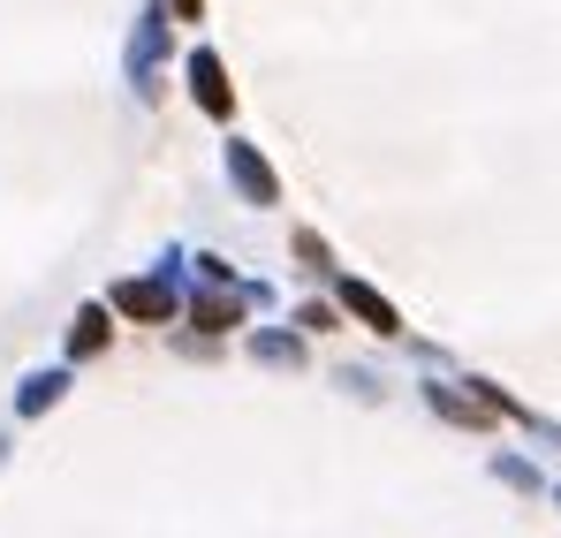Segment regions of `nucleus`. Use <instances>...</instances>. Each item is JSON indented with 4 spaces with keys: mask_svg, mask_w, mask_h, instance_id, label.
Returning a JSON list of instances; mask_svg holds the SVG:
<instances>
[{
    "mask_svg": "<svg viewBox=\"0 0 561 538\" xmlns=\"http://www.w3.org/2000/svg\"><path fill=\"white\" fill-rule=\"evenodd\" d=\"M342 296H350V311H365V319H373L379 334H394V311H387V304H379L373 288H357V281H350V288H342Z\"/></svg>",
    "mask_w": 561,
    "mask_h": 538,
    "instance_id": "nucleus-3",
    "label": "nucleus"
},
{
    "mask_svg": "<svg viewBox=\"0 0 561 538\" xmlns=\"http://www.w3.org/2000/svg\"><path fill=\"white\" fill-rule=\"evenodd\" d=\"M99 342H106V311H84V319H77V334H69V350H77V357H92Z\"/></svg>",
    "mask_w": 561,
    "mask_h": 538,
    "instance_id": "nucleus-4",
    "label": "nucleus"
},
{
    "mask_svg": "<svg viewBox=\"0 0 561 538\" xmlns=\"http://www.w3.org/2000/svg\"><path fill=\"white\" fill-rule=\"evenodd\" d=\"M114 304H122V311H137V319H168V304H175V296H168V281H129Z\"/></svg>",
    "mask_w": 561,
    "mask_h": 538,
    "instance_id": "nucleus-1",
    "label": "nucleus"
},
{
    "mask_svg": "<svg viewBox=\"0 0 561 538\" xmlns=\"http://www.w3.org/2000/svg\"><path fill=\"white\" fill-rule=\"evenodd\" d=\"M190 77H197V99H205L213 114H228V84H220V69H213L205 54H197V69H190Z\"/></svg>",
    "mask_w": 561,
    "mask_h": 538,
    "instance_id": "nucleus-2",
    "label": "nucleus"
},
{
    "mask_svg": "<svg viewBox=\"0 0 561 538\" xmlns=\"http://www.w3.org/2000/svg\"><path fill=\"white\" fill-rule=\"evenodd\" d=\"M236 182H243V190H259V197H274V175H266L251 152H236Z\"/></svg>",
    "mask_w": 561,
    "mask_h": 538,
    "instance_id": "nucleus-5",
    "label": "nucleus"
},
{
    "mask_svg": "<svg viewBox=\"0 0 561 538\" xmlns=\"http://www.w3.org/2000/svg\"><path fill=\"white\" fill-rule=\"evenodd\" d=\"M54 394H61V379H54V371H46V379H31V387H23V410H46V402H54Z\"/></svg>",
    "mask_w": 561,
    "mask_h": 538,
    "instance_id": "nucleus-6",
    "label": "nucleus"
}]
</instances>
